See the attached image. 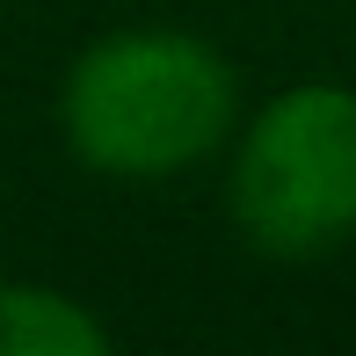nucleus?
<instances>
[{"instance_id": "obj_1", "label": "nucleus", "mask_w": 356, "mask_h": 356, "mask_svg": "<svg viewBox=\"0 0 356 356\" xmlns=\"http://www.w3.org/2000/svg\"><path fill=\"white\" fill-rule=\"evenodd\" d=\"M225 131H233V73L204 37H182V29L102 37L66 80L73 153L124 182L189 168Z\"/></svg>"}, {"instance_id": "obj_2", "label": "nucleus", "mask_w": 356, "mask_h": 356, "mask_svg": "<svg viewBox=\"0 0 356 356\" xmlns=\"http://www.w3.org/2000/svg\"><path fill=\"white\" fill-rule=\"evenodd\" d=\"M233 218L262 254L305 262L356 233V95L291 88L248 124L233 160Z\"/></svg>"}, {"instance_id": "obj_3", "label": "nucleus", "mask_w": 356, "mask_h": 356, "mask_svg": "<svg viewBox=\"0 0 356 356\" xmlns=\"http://www.w3.org/2000/svg\"><path fill=\"white\" fill-rule=\"evenodd\" d=\"M109 334L44 284H0V356H102Z\"/></svg>"}]
</instances>
